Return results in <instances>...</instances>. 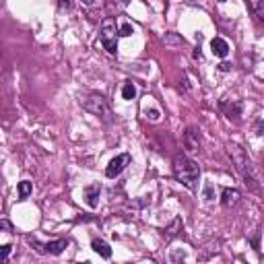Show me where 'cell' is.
Instances as JSON below:
<instances>
[{"mask_svg":"<svg viewBox=\"0 0 264 264\" xmlns=\"http://www.w3.org/2000/svg\"><path fill=\"white\" fill-rule=\"evenodd\" d=\"M179 229H182V219H174V223L165 229V238H168V240L176 238V235L179 233Z\"/></svg>","mask_w":264,"mask_h":264,"instance_id":"obj_12","label":"cell"},{"mask_svg":"<svg viewBox=\"0 0 264 264\" xmlns=\"http://www.w3.org/2000/svg\"><path fill=\"white\" fill-rule=\"evenodd\" d=\"M122 97H124L126 101H132L134 97H136V87L132 85V83H126V85L122 87Z\"/></svg>","mask_w":264,"mask_h":264,"instance_id":"obj_13","label":"cell"},{"mask_svg":"<svg viewBox=\"0 0 264 264\" xmlns=\"http://www.w3.org/2000/svg\"><path fill=\"white\" fill-rule=\"evenodd\" d=\"M211 50H213V54L217 58H225L227 54H229V44L223 39V37H213V41H211Z\"/></svg>","mask_w":264,"mask_h":264,"instance_id":"obj_8","label":"cell"},{"mask_svg":"<svg viewBox=\"0 0 264 264\" xmlns=\"http://www.w3.org/2000/svg\"><path fill=\"white\" fill-rule=\"evenodd\" d=\"M31 190H33L31 182H27V179H23V182L19 184V198H27V196L31 194Z\"/></svg>","mask_w":264,"mask_h":264,"instance_id":"obj_14","label":"cell"},{"mask_svg":"<svg viewBox=\"0 0 264 264\" xmlns=\"http://www.w3.org/2000/svg\"><path fill=\"white\" fill-rule=\"evenodd\" d=\"M0 225H2V229H6V231L10 233V223H8V221H6V219H4V221H2V223H0Z\"/></svg>","mask_w":264,"mask_h":264,"instance_id":"obj_24","label":"cell"},{"mask_svg":"<svg viewBox=\"0 0 264 264\" xmlns=\"http://www.w3.org/2000/svg\"><path fill=\"white\" fill-rule=\"evenodd\" d=\"M128 163H130V155H128V153H122V155H118V157H114L112 161H109V165L105 168V176H107V177L120 176L124 170H126Z\"/></svg>","mask_w":264,"mask_h":264,"instance_id":"obj_5","label":"cell"},{"mask_svg":"<svg viewBox=\"0 0 264 264\" xmlns=\"http://www.w3.org/2000/svg\"><path fill=\"white\" fill-rule=\"evenodd\" d=\"M204 198H206V200H213V186H211V184L204 188Z\"/></svg>","mask_w":264,"mask_h":264,"instance_id":"obj_21","label":"cell"},{"mask_svg":"<svg viewBox=\"0 0 264 264\" xmlns=\"http://www.w3.org/2000/svg\"><path fill=\"white\" fill-rule=\"evenodd\" d=\"M240 112H242V105H240V103H233V105L227 109V118H229V120H231V118H233V120H238Z\"/></svg>","mask_w":264,"mask_h":264,"instance_id":"obj_15","label":"cell"},{"mask_svg":"<svg viewBox=\"0 0 264 264\" xmlns=\"http://www.w3.org/2000/svg\"><path fill=\"white\" fill-rule=\"evenodd\" d=\"M58 4H60V8H71L73 6V0H58Z\"/></svg>","mask_w":264,"mask_h":264,"instance_id":"obj_22","label":"cell"},{"mask_svg":"<svg viewBox=\"0 0 264 264\" xmlns=\"http://www.w3.org/2000/svg\"><path fill=\"white\" fill-rule=\"evenodd\" d=\"M99 192H101V186H99V184H93V186H87V188H85V198H87V204H89L91 208L97 206Z\"/></svg>","mask_w":264,"mask_h":264,"instance_id":"obj_9","label":"cell"},{"mask_svg":"<svg viewBox=\"0 0 264 264\" xmlns=\"http://www.w3.org/2000/svg\"><path fill=\"white\" fill-rule=\"evenodd\" d=\"M227 153H229V157L235 165V170L240 172V176L244 177V184L250 188V190H254L258 192L260 190V182H258V174L254 170V165H252V159L248 157V153L244 147H240L238 143H227Z\"/></svg>","mask_w":264,"mask_h":264,"instance_id":"obj_1","label":"cell"},{"mask_svg":"<svg viewBox=\"0 0 264 264\" xmlns=\"http://www.w3.org/2000/svg\"><path fill=\"white\" fill-rule=\"evenodd\" d=\"M145 114H147V118L151 122H159V112H157V109H145Z\"/></svg>","mask_w":264,"mask_h":264,"instance_id":"obj_17","label":"cell"},{"mask_svg":"<svg viewBox=\"0 0 264 264\" xmlns=\"http://www.w3.org/2000/svg\"><path fill=\"white\" fill-rule=\"evenodd\" d=\"M256 134H264V122H256Z\"/></svg>","mask_w":264,"mask_h":264,"instance_id":"obj_23","label":"cell"},{"mask_svg":"<svg viewBox=\"0 0 264 264\" xmlns=\"http://www.w3.org/2000/svg\"><path fill=\"white\" fill-rule=\"evenodd\" d=\"M10 250H12V248H10L8 244H6V246H2V252H0V260L6 262V260H8V256H10Z\"/></svg>","mask_w":264,"mask_h":264,"instance_id":"obj_18","label":"cell"},{"mask_svg":"<svg viewBox=\"0 0 264 264\" xmlns=\"http://www.w3.org/2000/svg\"><path fill=\"white\" fill-rule=\"evenodd\" d=\"M118 35H120V29H118V23L114 17H105L101 21V29H99V39L103 48L107 50V54H116L118 52Z\"/></svg>","mask_w":264,"mask_h":264,"instance_id":"obj_4","label":"cell"},{"mask_svg":"<svg viewBox=\"0 0 264 264\" xmlns=\"http://www.w3.org/2000/svg\"><path fill=\"white\" fill-rule=\"evenodd\" d=\"M132 31H134L132 27H130L128 23H124V25H122V29H120V35H132Z\"/></svg>","mask_w":264,"mask_h":264,"instance_id":"obj_19","label":"cell"},{"mask_svg":"<svg viewBox=\"0 0 264 264\" xmlns=\"http://www.w3.org/2000/svg\"><path fill=\"white\" fill-rule=\"evenodd\" d=\"M68 246V242L66 240H56V242H50L48 246H44L46 248V252L48 254H52V256H58V254H62L64 252V248Z\"/></svg>","mask_w":264,"mask_h":264,"instance_id":"obj_10","label":"cell"},{"mask_svg":"<svg viewBox=\"0 0 264 264\" xmlns=\"http://www.w3.org/2000/svg\"><path fill=\"white\" fill-rule=\"evenodd\" d=\"M184 147L188 151H198L200 149V130L196 128H188L184 132Z\"/></svg>","mask_w":264,"mask_h":264,"instance_id":"obj_6","label":"cell"},{"mask_svg":"<svg viewBox=\"0 0 264 264\" xmlns=\"http://www.w3.org/2000/svg\"><path fill=\"white\" fill-rule=\"evenodd\" d=\"M91 246H93V250H95V252L99 254L101 258H109V256H112V248H109L103 240H93Z\"/></svg>","mask_w":264,"mask_h":264,"instance_id":"obj_11","label":"cell"},{"mask_svg":"<svg viewBox=\"0 0 264 264\" xmlns=\"http://www.w3.org/2000/svg\"><path fill=\"white\" fill-rule=\"evenodd\" d=\"M174 176L182 186L194 190L200 179V170H198V165L192 159H188L186 155H176L174 157Z\"/></svg>","mask_w":264,"mask_h":264,"instance_id":"obj_2","label":"cell"},{"mask_svg":"<svg viewBox=\"0 0 264 264\" xmlns=\"http://www.w3.org/2000/svg\"><path fill=\"white\" fill-rule=\"evenodd\" d=\"M246 4L252 10H260V0H246Z\"/></svg>","mask_w":264,"mask_h":264,"instance_id":"obj_20","label":"cell"},{"mask_svg":"<svg viewBox=\"0 0 264 264\" xmlns=\"http://www.w3.org/2000/svg\"><path fill=\"white\" fill-rule=\"evenodd\" d=\"M81 103H83V107H85L89 114L97 116L103 122H112V107H109L107 99L101 93H89V95L83 97Z\"/></svg>","mask_w":264,"mask_h":264,"instance_id":"obj_3","label":"cell"},{"mask_svg":"<svg viewBox=\"0 0 264 264\" xmlns=\"http://www.w3.org/2000/svg\"><path fill=\"white\" fill-rule=\"evenodd\" d=\"M240 198H242V194L235 190V188H225L223 194H221V202H223L225 208L238 206V204H240Z\"/></svg>","mask_w":264,"mask_h":264,"instance_id":"obj_7","label":"cell"},{"mask_svg":"<svg viewBox=\"0 0 264 264\" xmlns=\"http://www.w3.org/2000/svg\"><path fill=\"white\" fill-rule=\"evenodd\" d=\"M83 4H85L87 8H99V6H103V0H81Z\"/></svg>","mask_w":264,"mask_h":264,"instance_id":"obj_16","label":"cell"}]
</instances>
